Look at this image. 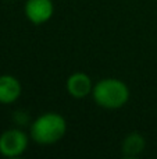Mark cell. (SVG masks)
Here are the masks:
<instances>
[{
  "instance_id": "obj_7",
  "label": "cell",
  "mask_w": 157,
  "mask_h": 159,
  "mask_svg": "<svg viewBox=\"0 0 157 159\" xmlns=\"http://www.w3.org/2000/svg\"><path fill=\"white\" fill-rule=\"evenodd\" d=\"M145 147H146V141H145V137L141 133H129L128 135H125L121 144L122 157L127 159L138 158L145 151Z\"/></svg>"
},
{
  "instance_id": "obj_5",
  "label": "cell",
  "mask_w": 157,
  "mask_h": 159,
  "mask_svg": "<svg viewBox=\"0 0 157 159\" xmlns=\"http://www.w3.org/2000/svg\"><path fill=\"white\" fill-rule=\"evenodd\" d=\"M67 92L75 99H82L91 95L93 91V84H92V78L89 77L86 73L77 71L72 73L68 78H67Z\"/></svg>"
},
{
  "instance_id": "obj_6",
  "label": "cell",
  "mask_w": 157,
  "mask_h": 159,
  "mask_svg": "<svg viewBox=\"0 0 157 159\" xmlns=\"http://www.w3.org/2000/svg\"><path fill=\"white\" fill-rule=\"evenodd\" d=\"M22 87L18 78L10 74L0 75V103L10 105L14 103L21 96Z\"/></svg>"
},
{
  "instance_id": "obj_4",
  "label": "cell",
  "mask_w": 157,
  "mask_h": 159,
  "mask_svg": "<svg viewBox=\"0 0 157 159\" xmlns=\"http://www.w3.org/2000/svg\"><path fill=\"white\" fill-rule=\"evenodd\" d=\"M24 11L27 18L33 25H40L52 18L54 4L52 0H27Z\"/></svg>"
},
{
  "instance_id": "obj_3",
  "label": "cell",
  "mask_w": 157,
  "mask_h": 159,
  "mask_svg": "<svg viewBox=\"0 0 157 159\" xmlns=\"http://www.w3.org/2000/svg\"><path fill=\"white\" fill-rule=\"evenodd\" d=\"M28 135L19 129H8L0 134V155L6 158L21 157L28 148Z\"/></svg>"
},
{
  "instance_id": "obj_2",
  "label": "cell",
  "mask_w": 157,
  "mask_h": 159,
  "mask_svg": "<svg viewBox=\"0 0 157 159\" xmlns=\"http://www.w3.org/2000/svg\"><path fill=\"white\" fill-rule=\"evenodd\" d=\"M92 96L100 107L120 109L129 99V89L118 78H103L93 85Z\"/></svg>"
},
{
  "instance_id": "obj_1",
  "label": "cell",
  "mask_w": 157,
  "mask_h": 159,
  "mask_svg": "<svg viewBox=\"0 0 157 159\" xmlns=\"http://www.w3.org/2000/svg\"><path fill=\"white\" fill-rule=\"evenodd\" d=\"M67 121L64 116L56 112H47L38 116L31 124V138L40 145L56 144L66 135Z\"/></svg>"
}]
</instances>
